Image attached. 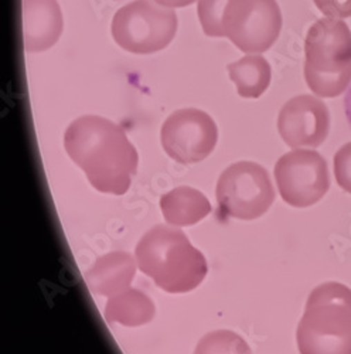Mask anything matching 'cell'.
Instances as JSON below:
<instances>
[{
    "label": "cell",
    "mask_w": 351,
    "mask_h": 354,
    "mask_svg": "<svg viewBox=\"0 0 351 354\" xmlns=\"http://www.w3.org/2000/svg\"><path fill=\"white\" fill-rule=\"evenodd\" d=\"M64 146L94 189L116 196L129 190L139 156L120 125L102 116L84 115L67 128Z\"/></svg>",
    "instance_id": "6da1fadb"
},
{
    "label": "cell",
    "mask_w": 351,
    "mask_h": 354,
    "mask_svg": "<svg viewBox=\"0 0 351 354\" xmlns=\"http://www.w3.org/2000/svg\"><path fill=\"white\" fill-rule=\"evenodd\" d=\"M139 270L169 293L196 289L207 275V261L178 228L156 225L140 239L136 250Z\"/></svg>",
    "instance_id": "7a4b0ae2"
},
{
    "label": "cell",
    "mask_w": 351,
    "mask_h": 354,
    "mask_svg": "<svg viewBox=\"0 0 351 354\" xmlns=\"http://www.w3.org/2000/svg\"><path fill=\"white\" fill-rule=\"evenodd\" d=\"M301 354H351V289L326 282L307 298L296 330Z\"/></svg>",
    "instance_id": "3957f363"
},
{
    "label": "cell",
    "mask_w": 351,
    "mask_h": 354,
    "mask_svg": "<svg viewBox=\"0 0 351 354\" xmlns=\"http://www.w3.org/2000/svg\"><path fill=\"white\" fill-rule=\"evenodd\" d=\"M305 80L319 98H336L351 85V30L334 17L319 19L305 40Z\"/></svg>",
    "instance_id": "277c9868"
},
{
    "label": "cell",
    "mask_w": 351,
    "mask_h": 354,
    "mask_svg": "<svg viewBox=\"0 0 351 354\" xmlns=\"http://www.w3.org/2000/svg\"><path fill=\"white\" fill-rule=\"evenodd\" d=\"M112 37L133 54H152L166 48L178 32V16L155 0H135L115 13Z\"/></svg>",
    "instance_id": "5b68a950"
},
{
    "label": "cell",
    "mask_w": 351,
    "mask_h": 354,
    "mask_svg": "<svg viewBox=\"0 0 351 354\" xmlns=\"http://www.w3.org/2000/svg\"><path fill=\"white\" fill-rule=\"evenodd\" d=\"M220 213L229 218L255 220L275 201V190L267 169L255 162H238L220 176L217 189Z\"/></svg>",
    "instance_id": "8992f818"
},
{
    "label": "cell",
    "mask_w": 351,
    "mask_h": 354,
    "mask_svg": "<svg viewBox=\"0 0 351 354\" xmlns=\"http://www.w3.org/2000/svg\"><path fill=\"white\" fill-rule=\"evenodd\" d=\"M224 35L247 54L269 50L282 30L276 0H229L222 15Z\"/></svg>",
    "instance_id": "52a82bcc"
},
{
    "label": "cell",
    "mask_w": 351,
    "mask_h": 354,
    "mask_svg": "<svg viewBox=\"0 0 351 354\" xmlns=\"http://www.w3.org/2000/svg\"><path fill=\"white\" fill-rule=\"evenodd\" d=\"M275 180L283 201L298 209L319 203L330 189L326 159L310 149L285 153L276 162Z\"/></svg>",
    "instance_id": "ba28073f"
},
{
    "label": "cell",
    "mask_w": 351,
    "mask_h": 354,
    "mask_svg": "<svg viewBox=\"0 0 351 354\" xmlns=\"http://www.w3.org/2000/svg\"><path fill=\"white\" fill-rule=\"evenodd\" d=\"M164 152L183 165L206 159L217 145L218 129L213 118L201 109L184 108L173 112L160 132Z\"/></svg>",
    "instance_id": "9c48e42d"
},
{
    "label": "cell",
    "mask_w": 351,
    "mask_h": 354,
    "mask_svg": "<svg viewBox=\"0 0 351 354\" xmlns=\"http://www.w3.org/2000/svg\"><path fill=\"white\" fill-rule=\"evenodd\" d=\"M278 131L283 142L294 149L319 147L330 132L329 108L313 95L294 97L279 112Z\"/></svg>",
    "instance_id": "30bf717a"
},
{
    "label": "cell",
    "mask_w": 351,
    "mask_h": 354,
    "mask_svg": "<svg viewBox=\"0 0 351 354\" xmlns=\"http://www.w3.org/2000/svg\"><path fill=\"white\" fill-rule=\"evenodd\" d=\"M21 19L27 53L51 48L63 33V13L57 0H21Z\"/></svg>",
    "instance_id": "8fae6325"
},
{
    "label": "cell",
    "mask_w": 351,
    "mask_h": 354,
    "mask_svg": "<svg viewBox=\"0 0 351 354\" xmlns=\"http://www.w3.org/2000/svg\"><path fill=\"white\" fill-rule=\"evenodd\" d=\"M136 263L133 257L124 251L105 254L85 274V282L91 292L111 298L131 288L136 274Z\"/></svg>",
    "instance_id": "7c38bea8"
},
{
    "label": "cell",
    "mask_w": 351,
    "mask_h": 354,
    "mask_svg": "<svg viewBox=\"0 0 351 354\" xmlns=\"http://www.w3.org/2000/svg\"><path fill=\"white\" fill-rule=\"evenodd\" d=\"M160 209L167 224L193 225L211 213V204L201 192L183 186L176 187L160 198Z\"/></svg>",
    "instance_id": "4fadbf2b"
},
{
    "label": "cell",
    "mask_w": 351,
    "mask_h": 354,
    "mask_svg": "<svg viewBox=\"0 0 351 354\" xmlns=\"http://www.w3.org/2000/svg\"><path fill=\"white\" fill-rule=\"evenodd\" d=\"M155 317V304L139 289L128 288L124 292L108 298L105 320L120 323L122 326L136 328L149 323Z\"/></svg>",
    "instance_id": "5bb4252c"
},
{
    "label": "cell",
    "mask_w": 351,
    "mask_h": 354,
    "mask_svg": "<svg viewBox=\"0 0 351 354\" xmlns=\"http://www.w3.org/2000/svg\"><path fill=\"white\" fill-rule=\"evenodd\" d=\"M231 81L237 85V91L243 98H259L268 90L272 80V70L265 58L248 54L238 62L227 66Z\"/></svg>",
    "instance_id": "9a60e30c"
},
{
    "label": "cell",
    "mask_w": 351,
    "mask_h": 354,
    "mask_svg": "<svg viewBox=\"0 0 351 354\" xmlns=\"http://www.w3.org/2000/svg\"><path fill=\"white\" fill-rule=\"evenodd\" d=\"M194 354H252L247 342L231 330H216L204 336Z\"/></svg>",
    "instance_id": "2e32d148"
},
{
    "label": "cell",
    "mask_w": 351,
    "mask_h": 354,
    "mask_svg": "<svg viewBox=\"0 0 351 354\" xmlns=\"http://www.w3.org/2000/svg\"><path fill=\"white\" fill-rule=\"evenodd\" d=\"M229 0H198L197 13L202 32L209 37H225L222 15Z\"/></svg>",
    "instance_id": "e0dca14e"
},
{
    "label": "cell",
    "mask_w": 351,
    "mask_h": 354,
    "mask_svg": "<svg viewBox=\"0 0 351 354\" xmlns=\"http://www.w3.org/2000/svg\"><path fill=\"white\" fill-rule=\"evenodd\" d=\"M333 166L337 185L351 194V142L343 145L336 152Z\"/></svg>",
    "instance_id": "ac0fdd59"
},
{
    "label": "cell",
    "mask_w": 351,
    "mask_h": 354,
    "mask_svg": "<svg viewBox=\"0 0 351 354\" xmlns=\"http://www.w3.org/2000/svg\"><path fill=\"white\" fill-rule=\"evenodd\" d=\"M316 8L328 17H351V0H313Z\"/></svg>",
    "instance_id": "d6986e66"
},
{
    "label": "cell",
    "mask_w": 351,
    "mask_h": 354,
    "mask_svg": "<svg viewBox=\"0 0 351 354\" xmlns=\"http://www.w3.org/2000/svg\"><path fill=\"white\" fill-rule=\"evenodd\" d=\"M160 6L169 8V9H178V8H186L193 5L196 0H155Z\"/></svg>",
    "instance_id": "ffe728a7"
},
{
    "label": "cell",
    "mask_w": 351,
    "mask_h": 354,
    "mask_svg": "<svg viewBox=\"0 0 351 354\" xmlns=\"http://www.w3.org/2000/svg\"><path fill=\"white\" fill-rule=\"evenodd\" d=\"M344 112H345V120L350 125L351 129V85L348 90L345 91V97H344Z\"/></svg>",
    "instance_id": "44dd1931"
}]
</instances>
